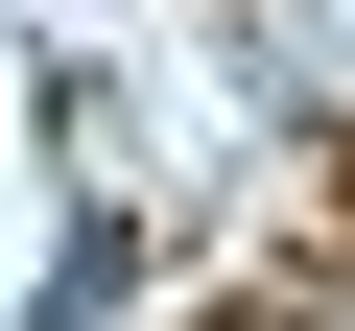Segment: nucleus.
<instances>
[{"instance_id": "f257e3e1", "label": "nucleus", "mask_w": 355, "mask_h": 331, "mask_svg": "<svg viewBox=\"0 0 355 331\" xmlns=\"http://www.w3.org/2000/svg\"><path fill=\"white\" fill-rule=\"evenodd\" d=\"M261 71L284 95H355V0H261Z\"/></svg>"}]
</instances>
